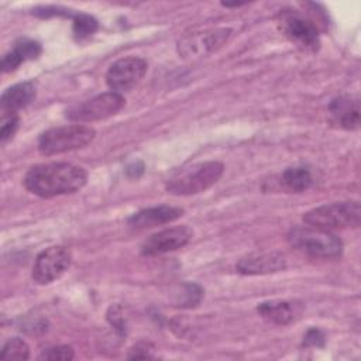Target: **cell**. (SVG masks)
<instances>
[{
	"mask_svg": "<svg viewBox=\"0 0 361 361\" xmlns=\"http://www.w3.org/2000/svg\"><path fill=\"white\" fill-rule=\"evenodd\" d=\"M87 180L82 166L68 162H49L31 166L24 176V186L39 197H55L80 190Z\"/></svg>",
	"mask_w": 361,
	"mask_h": 361,
	"instance_id": "obj_1",
	"label": "cell"
},
{
	"mask_svg": "<svg viewBox=\"0 0 361 361\" xmlns=\"http://www.w3.org/2000/svg\"><path fill=\"white\" fill-rule=\"evenodd\" d=\"M224 166L219 161H204L182 168L175 172L165 185L171 195L189 196L204 192L213 186L223 175Z\"/></svg>",
	"mask_w": 361,
	"mask_h": 361,
	"instance_id": "obj_2",
	"label": "cell"
},
{
	"mask_svg": "<svg viewBox=\"0 0 361 361\" xmlns=\"http://www.w3.org/2000/svg\"><path fill=\"white\" fill-rule=\"evenodd\" d=\"M288 241L293 248L312 257L336 258L343 251V243L334 233L313 226H298L290 228Z\"/></svg>",
	"mask_w": 361,
	"mask_h": 361,
	"instance_id": "obj_3",
	"label": "cell"
},
{
	"mask_svg": "<svg viewBox=\"0 0 361 361\" xmlns=\"http://www.w3.org/2000/svg\"><path fill=\"white\" fill-rule=\"evenodd\" d=\"M94 135V128L82 124L54 127L41 134L38 140V149L47 157L58 155L86 147L93 141Z\"/></svg>",
	"mask_w": 361,
	"mask_h": 361,
	"instance_id": "obj_4",
	"label": "cell"
},
{
	"mask_svg": "<svg viewBox=\"0 0 361 361\" xmlns=\"http://www.w3.org/2000/svg\"><path fill=\"white\" fill-rule=\"evenodd\" d=\"M361 220V209L357 200L336 202L314 207L303 214V221L307 226L333 230L357 227Z\"/></svg>",
	"mask_w": 361,
	"mask_h": 361,
	"instance_id": "obj_5",
	"label": "cell"
},
{
	"mask_svg": "<svg viewBox=\"0 0 361 361\" xmlns=\"http://www.w3.org/2000/svg\"><path fill=\"white\" fill-rule=\"evenodd\" d=\"M124 102L126 100L123 94L116 92H106L69 107L65 116L68 120L76 123L103 120L120 111L124 106Z\"/></svg>",
	"mask_w": 361,
	"mask_h": 361,
	"instance_id": "obj_6",
	"label": "cell"
},
{
	"mask_svg": "<svg viewBox=\"0 0 361 361\" xmlns=\"http://www.w3.org/2000/svg\"><path fill=\"white\" fill-rule=\"evenodd\" d=\"M72 252L65 245H52L41 251L32 265L31 276L39 285H47L61 278L69 268Z\"/></svg>",
	"mask_w": 361,
	"mask_h": 361,
	"instance_id": "obj_7",
	"label": "cell"
},
{
	"mask_svg": "<svg viewBox=\"0 0 361 361\" xmlns=\"http://www.w3.org/2000/svg\"><path fill=\"white\" fill-rule=\"evenodd\" d=\"M279 28L282 34L303 51L316 52L320 47L317 27L296 11H283L279 17Z\"/></svg>",
	"mask_w": 361,
	"mask_h": 361,
	"instance_id": "obj_8",
	"label": "cell"
},
{
	"mask_svg": "<svg viewBox=\"0 0 361 361\" xmlns=\"http://www.w3.org/2000/svg\"><path fill=\"white\" fill-rule=\"evenodd\" d=\"M147 62L140 56H126L113 62L106 73V83L116 93L131 90L147 72Z\"/></svg>",
	"mask_w": 361,
	"mask_h": 361,
	"instance_id": "obj_9",
	"label": "cell"
},
{
	"mask_svg": "<svg viewBox=\"0 0 361 361\" xmlns=\"http://www.w3.org/2000/svg\"><path fill=\"white\" fill-rule=\"evenodd\" d=\"M192 230L186 226H176L164 228L149 235L141 245V254L145 257H155L182 248L192 240Z\"/></svg>",
	"mask_w": 361,
	"mask_h": 361,
	"instance_id": "obj_10",
	"label": "cell"
},
{
	"mask_svg": "<svg viewBox=\"0 0 361 361\" xmlns=\"http://www.w3.org/2000/svg\"><path fill=\"white\" fill-rule=\"evenodd\" d=\"M286 268V259L281 252H255L241 258L235 269L243 275H268Z\"/></svg>",
	"mask_w": 361,
	"mask_h": 361,
	"instance_id": "obj_11",
	"label": "cell"
},
{
	"mask_svg": "<svg viewBox=\"0 0 361 361\" xmlns=\"http://www.w3.org/2000/svg\"><path fill=\"white\" fill-rule=\"evenodd\" d=\"M182 214H183V209H180V207L161 204V206L147 207V209H142V210L134 213L128 219V224L133 227H138V228L155 227V226L172 223V221L178 220Z\"/></svg>",
	"mask_w": 361,
	"mask_h": 361,
	"instance_id": "obj_12",
	"label": "cell"
},
{
	"mask_svg": "<svg viewBox=\"0 0 361 361\" xmlns=\"http://www.w3.org/2000/svg\"><path fill=\"white\" fill-rule=\"evenodd\" d=\"M333 120L345 130H354L360 126V104L357 99L340 96L330 102L329 106Z\"/></svg>",
	"mask_w": 361,
	"mask_h": 361,
	"instance_id": "obj_13",
	"label": "cell"
},
{
	"mask_svg": "<svg viewBox=\"0 0 361 361\" xmlns=\"http://www.w3.org/2000/svg\"><path fill=\"white\" fill-rule=\"evenodd\" d=\"M35 97V86L32 82H21L10 86L1 94L3 113H17L27 107Z\"/></svg>",
	"mask_w": 361,
	"mask_h": 361,
	"instance_id": "obj_14",
	"label": "cell"
},
{
	"mask_svg": "<svg viewBox=\"0 0 361 361\" xmlns=\"http://www.w3.org/2000/svg\"><path fill=\"white\" fill-rule=\"evenodd\" d=\"M42 52L39 42L32 39L18 41L11 51H8L1 59V71L4 73L16 71L23 62L37 59Z\"/></svg>",
	"mask_w": 361,
	"mask_h": 361,
	"instance_id": "obj_15",
	"label": "cell"
},
{
	"mask_svg": "<svg viewBox=\"0 0 361 361\" xmlns=\"http://www.w3.org/2000/svg\"><path fill=\"white\" fill-rule=\"evenodd\" d=\"M261 317L274 324H288L298 314V306L288 300L262 302L257 307Z\"/></svg>",
	"mask_w": 361,
	"mask_h": 361,
	"instance_id": "obj_16",
	"label": "cell"
},
{
	"mask_svg": "<svg viewBox=\"0 0 361 361\" xmlns=\"http://www.w3.org/2000/svg\"><path fill=\"white\" fill-rule=\"evenodd\" d=\"M281 183L289 192L300 193V192L307 190L312 186L313 178L307 168L293 166V168H288L283 171V173L281 175Z\"/></svg>",
	"mask_w": 361,
	"mask_h": 361,
	"instance_id": "obj_17",
	"label": "cell"
},
{
	"mask_svg": "<svg viewBox=\"0 0 361 361\" xmlns=\"http://www.w3.org/2000/svg\"><path fill=\"white\" fill-rule=\"evenodd\" d=\"M0 357L3 360H28L30 347L23 338L13 337L4 343L0 351Z\"/></svg>",
	"mask_w": 361,
	"mask_h": 361,
	"instance_id": "obj_18",
	"label": "cell"
},
{
	"mask_svg": "<svg viewBox=\"0 0 361 361\" xmlns=\"http://www.w3.org/2000/svg\"><path fill=\"white\" fill-rule=\"evenodd\" d=\"M99 24L97 21L89 14H75L73 16V35L76 39H85L96 32Z\"/></svg>",
	"mask_w": 361,
	"mask_h": 361,
	"instance_id": "obj_19",
	"label": "cell"
},
{
	"mask_svg": "<svg viewBox=\"0 0 361 361\" xmlns=\"http://www.w3.org/2000/svg\"><path fill=\"white\" fill-rule=\"evenodd\" d=\"M18 123H20V118H18L17 113H3L1 128H0L1 142H6L13 138V135L16 134V131L18 128Z\"/></svg>",
	"mask_w": 361,
	"mask_h": 361,
	"instance_id": "obj_20",
	"label": "cell"
},
{
	"mask_svg": "<svg viewBox=\"0 0 361 361\" xmlns=\"http://www.w3.org/2000/svg\"><path fill=\"white\" fill-rule=\"evenodd\" d=\"M182 299L179 300V306L182 307H193L196 306L202 296H203V290L199 285L196 283H185L183 285V290H182Z\"/></svg>",
	"mask_w": 361,
	"mask_h": 361,
	"instance_id": "obj_21",
	"label": "cell"
},
{
	"mask_svg": "<svg viewBox=\"0 0 361 361\" xmlns=\"http://www.w3.org/2000/svg\"><path fill=\"white\" fill-rule=\"evenodd\" d=\"M75 357L73 354V348L71 345H55V347H49L47 350L42 351V354L39 355V360H72Z\"/></svg>",
	"mask_w": 361,
	"mask_h": 361,
	"instance_id": "obj_22",
	"label": "cell"
},
{
	"mask_svg": "<svg viewBox=\"0 0 361 361\" xmlns=\"http://www.w3.org/2000/svg\"><path fill=\"white\" fill-rule=\"evenodd\" d=\"M154 350L155 347L151 343H138L134 347L130 348L128 358H138V360H145V358H154Z\"/></svg>",
	"mask_w": 361,
	"mask_h": 361,
	"instance_id": "obj_23",
	"label": "cell"
},
{
	"mask_svg": "<svg viewBox=\"0 0 361 361\" xmlns=\"http://www.w3.org/2000/svg\"><path fill=\"white\" fill-rule=\"evenodd\" d=\"M324 334L319 329H310L303 337V345L305 347H323L324 345Z\"/></svg>",
	"mask_w": 361,
	"mask_h": 361,
	"instance_id": "obj_24",
	"label": "cell"
},
{
	"mask_svg": "<svg viewBox=\"0 0 361 361\" xmlns=\"http://www.w3.org/2000/svg\"><path fill=\"white\" fill-rule=\"evenodd\" d=\"M107 319H109V322L117 329V330H120V331H124V319H123V316H121V307L120 306H111L110 309H109V312H107Z\"/></svg>",
	"mask_w": 361,
	"mask_h": 361,
	"instance_id": "obj_25",
	"label": "cell"
}]
</instances>
